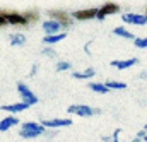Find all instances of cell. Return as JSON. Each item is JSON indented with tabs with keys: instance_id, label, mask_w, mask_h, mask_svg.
Returning <instances> with one entry per match:
<instances>
[{
	"instance_id": "obj_11",
	"label": "cell",
	"mask_w": 147,
	"mask_h": 142,
	"mask_svg": "<svg viewBox=\"0 0 147 142\" xmlns=\"http://www.w3.org/2000/svg\"><path fill=\"white\" fill-rule=\"evenodd\" d=\"M60 22H57V21H46V22H43V29L46 31V34H55V33H60Z\"/></svg>"
},
{
	"instance_id": "obj_7",
	"label": "cell",
	"mask_w": 147,
	"mask_h": 142,
	"mask_svg": "<svg viewBox=\"0 0 147 142\" xmlns=\"http://www.w3.org/2000/svg\"><path fill=\"white\" fill-rule=\"evenodd\" d=\"M123 21L128 24H147V16L142 14H123Z\"/></svg>"
},
{
	"instance_id": "obj_12",
	"label": "cell",
	"mask_w": 147,
	"mask_h": 142,
	"mask_svg": "<svg viewBox=\"0 0 147 142\" xmlns=\"http://www.w3.org/2000/svg\"><path fill=\"white\" fill-rule=\"evenodd\" d=\"M137 62H139L137 58H128V60H113V62H111V65H113V67H116V69H120V70H123V69H128V67L135 65Z\"/></svg>"
},
{
	"instance_id": "obj_10",
	"label": "cell",
	"mask_w": 147,
	"mask_h": 142,
	"mask_svg": "<svg viewBox=\"0 0 147 142\" xmlns=\"http://www.w3.org/2000/svg\"><path fill=\"white\" fill-rule=\"evenodd\" d=\"M26 108H29V105L24 103V101H21V103H16V105H2L0 110H3V111H10V113H17V111H24Z\"/></svg>"
},
{
	"instance_id": "obj_2",
	"label": "cell",
	"mask_w": 147,
	"mask_h": 142,
	"mask_svg": "<svg viewBox=\"0 0 147 142\" xmlns=\"http://www.w3.org/2000/svg\"><path fill=\"white\" fill-rule=\"evenodd\" d=\"M48 14H50V17H51L53 21L60 22V26H63V28H69V26L72 24V16L67 14L65 10H50Z\"/></svg>"
},
{
	"instance_id": "obj_9",
	"label": "cell",
	"mask_w": 147,
	"mask_h": 142,
	"mask_svg": "<svg viewBox=\"0 0 147 142\" xmlns=\"http://www.w3.org/2000/svg\"><path fill=\"white\" fill-rule=\"evenodd\" d=\"M72 123L70 118H53V120H43V127H69Z\"/></svg>"
},
{
	"instance_id": "obj_18",
	"label": "cell",
	"mask_w": 147,
	"mask_h": 142,
	"mask_svg": "<svg viewBox=\"0 0 147 142\" xmlns=\"http://www.w3.org/2000/svg\"><path fill=\"white\" fill-rule=\"evenodd\" d=\"M106 87L108 89H125L127 84L125 82H116V80H108L106 82Z\"/></svg>"
},
{
	"instance_id": "obj_1",
	"label": "cell",
	"mask_w": 147,
	"mask_h": 142,
	"mask_svg": "<svg viewBox=\"0 0 147 142\" xmlns=\"http://www.w3.org/2000/svg\"><path fill=\"white\" fill-rule=\"evenodd\" d=\"M43 132H45V127L43 125H38L34 122H26V123H22V130L19 132V135L24 137V139H31V137L41 135Z\"/></svg>"
},
{
	"instance_id": "obj_4",
	"label": "cell",
	"mask_w": 147,
	"mask_h": 142,
	"mask_svg": "<svg viewBox=\"0 0 147 142\" xmlns=\"http://www.w3.org/2000/svg\"><path fill=\"white\" fill-rule=\"evenodd\" d=\"M17 91H19V94L22 96V101H24V103H28L29 106L38 103V98L33 94V91H29V87H28L26 84L19 82V84H17Z\"/></svg>"
},
{
	"instance_id": "obj_23",
	"label": "cell",
	"mask_w": 147,
	"mask_h": 142,
	"mask_svg": "<svg viewBox=\"0 0 147 142\" xmlns=\"http://www.w3.org/2000/svg\"><path fill=\"white\" fill-rule=\"evenodd\" d=\"M67 69H70V64L69 62H60L57 65V70H67Z\"/></svg>"
},
{
	"instance_id": "obj_26",
	"label": "cell",
	"mask_w": 147,
	"mask_h": 142,
	"mask_svg": "<svg viewBox=\"0 0 147 142\" xmlns=\"http://www.w3.org/2000/svg\"><path fill=\"white\" fill-rule=\"evenodd\" d=\"M139 141H140V139H135V141H134V142H139Z\"/></svg>"
},
{
	"instance_id": "obj_27",
	"label": "cell",
	"mask_w": 147,
	"mask_h": 142,
	"mask_svg": "<svg viewBox=\"0 0 147 142\" xmlns=\"http://www.w3.org/2000/svg\"><path fill=\"white\" fill-rule=\"evenodd\" d=\"M146 130H147V125H146Z\"/></svg>"
},
{
	"instance_id": "obj_14",
	"label": "cell",
	"mask_w": 147,
	"mask_h": 142,
	"mask_svg": "<svg viewBox=\"0 0 147 142\" xmlns=\"http://www.w3.org/2000/svg\"><path fill=\"white\" fill-rule=\"evenodd\" d=\"M65 33H55V34H46L45 36V43H48V45H53V43H58V41H62V39H65Z\"/></svg>"
},
{
	"instance_id": "obj_8",
	"label": "cell",
	"mask_w": 147,
	"mask_h": 142,
	"mask_svg": "<svg viewBox=\"0 0 147 142\" xmlns=\"http://www.w3.org/2000/svg\"><path fill=\"white\" fill-rule=\"evenodd\" d=\"M96 12H98V9H82V10L74 12L72 17L74 19H79V21H86V19H92V17H96Z\"/></svg>"
},
{
	"instance_id": "obj_21",
	"label": "cell",
	"mask_w": 147,
	"mask_h": 142,
	"mask_svg": "<svg viewBox=\"0 0 147 142\" xmlns=\"http://www.w3.org/2000/svg\"><path fill=\"white\" fill-rule=\"evenodd\" d=\"M135 46H139V48H147V38H137V39H135Z\"/></svg>"
},
{
	"instance_id": "obj_20",
	"label": "cell",
	"mask_w": 147,
	"mask_h": 142,
	"mask_svg": "<svg viewBox=\"0 0 147 142\" xmlns=\"http://www.w3.org/2000/svg\"><path fill=\"white\" fill-rule=\"evenodd\" d=\"M10 43H12V45H24V43H26V36L12 34V36H10Z\"/></svg>"
},
{
	"instance_id": "obj_15",
	"label": "cell",
	"mask_w": 147,
	"mask_h": 142,
	"mask_svg": "<svg viewBox=\"0 0 147 142\" xmlns=\"http://www.w3.org/2000/svg\"><path fill=\"white\" fill-rule=\"evenodd\" d=\"M22 16L26 17L28 24H29V22H36V21H38V17H39V14H38L36 10H28V12H24Z\"/></svg>"
},
{
	"instance_id": "obj_3",
	"label": "cell",
	"mask_w": 147,
	"mask_h": 142,
	"mask_svg": "<svg viewBox=\"0 0 147 142\" xmlns=\"http://www.w3.org/2000/svg\"><path fill=\"white\" fill-rule=\"evenodd\" d=\"M2 16L5 19V22H9V24H14V26H28L26 17L22 14H19V12H2Z\"/></svg>"
},
{
	"instance_id": "obj_22",
	"label": "cell",
	"mask_w": 147,
	"mask_h": 142,
	"mask_svg": "<svg viewBox=\"0 0 147 142\" xmlns=\"http://www.w3.org/2000/svg\"><path fill=\"white\" fill-rule=\"evenodd\" d=\"M118 134H120V130H115L111 137H105V142H118Z\"/></svg>"
},
{
	"instance_id": "obj_19",
	"label": "cell",
	"mask_w": 147,
	"mask_h": 142,
	"mask_svg": "<svg viewBox=\"0 0 147 142\" xmlns=\"http://www.w3.org/2000/svg\"><path fill=\"white\" fill-rule=\"evenodd\" d=\"M116 36H121V38H134V34L130 33V31H127L125 28H115V31H113Z\"/></svg>"
},
{
	"instance_id": "obj_5",
	"label": "cell",
	"mask_w": 147,
	"mask_h": 142,
	"mask_svg": "<svg viewBox=\"0 0 147 142\" xmlns=\"http://www.w3.org/2000/svg\"><path fill=\"white\" fill-rule=\"evenodd\" d=\"M120 12V7H118V3H113V2H108V3H105L98 12H96V17L99 19V21H103L106 16H110V14H118Z\"/></svg>"
},
{
	"instance_id": "obj_25",
	"label": "cell",
	"mask_w": 147,
	"mask_h": 142,
	"mask_svg": "<svg viewBox=\"0 0 147 142\" xmlns=\"http://www.w3.org/2000/svg\"><path fill=\"white\" fill-rule=\"evenodd\" d=\"M5 24V19H3V16H2V12H0V26H3Z\"/></svg>"
},
{
	"instance_id": "obj_17",
	"label": "cell",
	"mask_w": 147,
	"mask_h": 142,
	"mask_svg": "<svg viewBox=\"0 0 147 142\" xmlns=\"http://www.w3.org/2000/svg\"><path fill=\"white\" fill-rule=\"evenodd\" d=\"M92 75H94V70L92 69H87V70H84V72H74V77L75 79H89Z\"/></svg>"
},
{
	"instance_id": "obj_16",
	"label": "cell",
	"mask_w": 147,
	"mask_h": 142,
	"mask_svg": "<svg viewBox=\"0 0 147 142\" xmlns=\"http://www.w3.org/2000/svg\"><path fill=\"white\" fill-rule=\"evenodd\" d=\"M89 87L92 89V91H96V93H108L110 89L106 87V84H99V82H92V84H89Z\"/></svg>"
},
{
	"instance_id": "obj_24",
	"label": "cell",
	"mask_w": 147,
	"mask_h": 142,
	"mask_svg": "<svg viewBox=\"0 0 147 142\" xmlns=\"http://www.w3.org/2000/svg\"><path fill=\"white\" fill-rule=\"evenodd\" d=\"M43 53H45V55H46V53H48V55H51V57H53V55H55V51H53V50H51V48H46V50H45V51H43Z\"/></svg>"
},
{
	"instance_id": "obj_13",
	"label": "cell",
	"mask_w": 147,
	"mask_h": 142,
	"mask_svg": "<svg viewBox=\"0 0 147 142\" xmlns=\"http://www.w3.org/2000/svg\"><path fill=\"white\" fill-rule=\"evenodd\" d=\"M19 123V118H16V116H7V118H3L2 122H0V132H5V130H9L10 127H14V125H17Z\"/></svg>"
},
{
	"instance_id": "obj_6",
	"label": "cell",
	"mask_w": 147,
	"mask_h": 142,
	"mask_svg": "<svg viewBox=\"0 0 147 142\" xmlns=\"http://www.w3.org/2000/svg\"><path fill=\"white\" fill-rule=\"evenodd\" d=\"M69 111L74 115H80V116H91L94 113V110L89 108L87 105H72V106H69Z\"/></svg>"
}]
</instances>
